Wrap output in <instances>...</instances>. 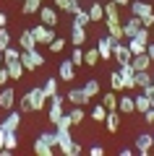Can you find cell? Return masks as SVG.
<instances>
[{
  "label": "cell",
  "instance_id": "cell-27",
  "mask_svg": "<svg viewBox=\"0 0 154 156\" xmlns=\"http://www.w3.org/2000/svg\"><path fill=\"white\" fill-rule=\"evenodd\" d=\"M55 151H58V148L47 146V143H44L42 138H37V140H34V154H37V156H52Z\"/></svg>",
  "mask_w": 154,
  "mask_h": 156
},
{
  "label": "cell",
  "instance_id": "cell-53",
  "mask_svg": "<svg viewBox=\"0 0 154 156\" xmlns=\"http://www.w3.org/2000/svg\"><path fill=\"white\" fill-rule=\"evenodd\" d=\"M149 31H152V39H154V26H152V29H149Z\"/></svg>",
  "mask_w": 154,
  "mask_h": 156
},
{
  "label": "cell",
  "instance_id": "cell-33",
  "mask_svg": "<svg viewBox=\"0 0 154 156\" xmlns=\"http://www.w3.org/2000/svg\"><path fill=\"white\" fill-rule=\"evenodd\" d=\"M42 91H44V96H52V94H58V78H47L44 81V86H42Z\"/></svg>",
  "mask_w": 154,
  "mask_h": 156
},
{
  "label": "cell",
  "instance_id": "cell-8",
  "mask_svg": "<svg viewBox=\"0 0 154 156\" xmlns=\"http://www.w3.org/2000/svg\"><path fill=\"white\" fill-rule=\"evenodd\" d=\"M66 99L71 101V104H76V107H86L89 101H92V96H89L84 89H71V91L66 94Z\"/></svg>",
  "mask_w": 154,
  "mask_h": 156
},
{
  "label": "cell",
  "instance_id": "cell-51",
  "mask_svg": "<svg viewBox=\"0 0 154 156\" xmlns=\"http://www.w3.org/2000/svg\"><path fill=\"white\" fill-rule=\"evenodd\" d=\"M3 26H8V16H6V13H0V29H3Z\"/></svg>",
  "mask_w": 154,
  "mask_h": 156
},
{
  "label": "cell",
  "instance_id": "cell-44",
  "mask_svg": "<svg viewBox=\"0 0 154 156\" xmlns=\"http://www.w3.org/2000/svg\"><path fill=\"white\" fill-rule=\"evenodd\" d=\"M8 81H11V76H8V68L3 65V68H0V89H3V86H8Z\"/></svg>",
  "mask_w": 154,
  "mask_h": 156
},
{
  "label": "cell",
  "instance_id": "cell-23",
  "mask_svg": "<svg viewBox=\"0 0 154 156\" xmlns=\"http://www.w3.org/2000/svg\"><path fill=\"white\" fill-rule=\"evenodd\" d=\"M126 44H128V50H131V55H141V52H146V42H141V39H136V37H128Z\"/></svg>",
  "mask_w": 154,
  "mask_h": 156
},
{
  "label": "cell",
  "instance_id": "cell-14",
  "mask_svg": "<svg viewBox=\"0 0 154 156\" xmlns=\"http://www.w3.org/2000/svg\"><path fill=\"white\" fill-rule=\"evenodd\" d=\"M0 125H3V130H8V133H13V130L18 133V128H21V112H11Z\"/></svg>",
  "mask_w": 154,
  "mask_h": 156
},
{
  "label": "cell",
  "instance_id": "cell-32",
  "mask_svg": "<svg viewBox=\"0 0 154 156\" xmlns=\"http://www.w3.org/2000/svg\"><path fill=\"white\" fill-rule=\"evenodd\" d=\"M97 62H99V52H97V47H92V50L84 52V65L92 68V65H97Z\"/></svg>",
  "mask_w": 154,
  "mask_h": 156
},
{
  "label": "cell",
  "instance_id": "cell-26",
  "mask_svg": "<svg viewBox=\"0 0 154 156\" xmlns=\"http://www.w3.org/2000/svg\"><path fill=\"white\" fill-rule=\"evenodd\" d=\"M18 57H21V47H13V44H8L6 50H3V65H8V62L18 60Z\"/></svg>",
  "mask_w": 154,
  "mask_h": 156
},
{
  "label": "cell",
  "instance_id": "cell-43",
  "mask_svg": "<svg viewBox=\"0 0 154 156\" xmlns=\"http://www.w3.org/2000/svg\"><path fill=\"white\" fill-rule=\"evenodd\" d=\"M71 5H73V0H55V8L63 13H71Z\"/></svg>",
  "mask_w": 154,
  "mask_h": 156
},
{
  "label": "cell",
  "instance_id": "cell-42",
  "mask_svg": "<svg viewBox=\"0 0 154 156\" xmlns=\"http://www.w3.org/2000/svg\"><path fill=\"white\" fill-rule=\"evenodd\" d=\"M50 50H52V52H63V47H66V37H55V39H52V42H50Z\"/></svg>",
  "mask_w": 154,
  "mask_h": 156
},
{
  "label": "cell",
  "instance_id": "cell-3",
  "mask_svg": "<svg viewBox=\"0 0 154 156\" xmlns=\"http://www.w3.org/2000/svg\"><path fill=\"white\" fill-rule=\"evenodd\" d=\"M32 34H34V39H37V44H50V42L58 37L55 29H52V26H44V23H37V26L32 29Z\"/></svg>",
  "mask_w": 154,
  "mask_h": 156
},
{
  "label": "cell",
  "instance_id": "cell-10",
  "mask_svg": "<svg viewBox=\"0 0 154 156\" xmlns=\"http://www.w3.org/2000/svg\"><path fill=\"white\" fill-rule=\"evenodd\" d=\"M97 52H99V60H110L112 57V39L107 34H102L97 42Z\"/></svg>",
  "mask_w": 154,
  "mask_h": 156
},
{
  "label": "cell",
  "instance_id": "cell-4",
  "mask_svg": "<svg viewBox=\"0 0 154 156\" xmlns=\"http://www.w3.org/2000/svg\"><path fill=\"white\" fill-rule=\"evenodd\" d=\"M123 34H126V39L128 37H136V34H138V29H141L144 26V23H141V18H138V16H133V13H128V16H123Z\"/></svg>",
  "mask_w": 154,
  "mask_h": 156
},
{
  "label": "cell",
  "instance_id": "cell-29",
  "mask_svg": "<svg viewBox=\"0 0 154 156\" xmlns=\"http://www.w3.org/2000/svg\"><path fill=\"white\" fill-rule=\"evenodd\" d=\"M133 83H136V89L149 86V83H152V73H149V70H136V76H133Z\"/></svg>",
  "mask_w": 154,
  "mask_h": 156
},
{
  "label": "cell",
  "instance_id": "cell-16",
  "mask_svg": "<svg viewBox=\"0 0 154 156\" xmlns=\"http://www.w3.org/2000/svg\"><path fill=\"white\" fill-rule=\"evenodd\" d=\"M58 76H60L63 81H73V78H76V65L71 62V57L60 62V68H58Z\"/></svg>",
  "mask_w": 154,
  "mask_h": 156
},
{
  "label": "cell",
  "instance_id": "cell-30",
  "mask_svg": "<svg viewBox=\"0 0 154 156\" xmlns=\"http://www.w3.org/2000/svg\"><path fill=\"white\" fill-rule=\"evenodd\" d=\"M3 148L11 151V154L18 148V135H16V130H13V133H8V130H6V146H3ZM3 148H0V151H3Z\"/></svg>",
  "mask_w": 154,
  "mask_h": 156
},
{
  "label": "cell",
  "instance_id": "cell-9",
  "mask_svg": "<svg viewBox=\"0 0 154 156\" xmlns=\"http://www.w3.org/2000/svg\"><path fill=\"white\" fill-rule=\"evenodd\" d=\"M118 73L123 76V86H126V91H133V89H136V83H133V76H136V70H133L131 62H123Z\"/></svg>",
  "mask_w": 154,
  "mask_h": 156
},
{
  "label": "cell",
  "instance_id": "cell-34",
  "mask_svg": "<svg viewBox=\"0 0 154 156\" xmlns=\"http://www.w3.org/2000/svg\"><path fill=\"white\" fill-rule=\"evenodd\" d=\"M81 89L86 91L89 96H97V94H99V81H97V78H89V81L81 86Z\"/></svg>",
  "mask_w": 154,
  "mask_h": 156
},
{
  "label": "cell",
  "instance_id": "cell-52",
  "mask_svg": "<svg viewBox=\"0 0 154 156\" xmlns=\"http://www.w3.org/2000/svg\"><path fill=\"white\" fill-rule=\"evenodd\" d=\"M0 68H3V52H0Z\"/></svg>",
  "mask_w": 154,
  "mask_h": 156
},
{
  "label": "cell",
  "instance_id": "cell-40",
  "mask_svg": "<svg viewBox=\"0 0 154 156\" xmlns=\"http://www.w3.org/2000/svg\"><path fill=\"white\" fill-rule=\"evenodd\" d=\"M71 62H73L76 68L84 65V50H81V47H73V52H71Z\"/></svg>",
  "mask_w": 154,
  "mask_h": 156
},
{
  "label": "cell",
  "instance_id": "cell-11",
  "mask_svg": "<svg viewBox=\"0 0 154 156\" xmlns=\"http://www.w3.org/2000/svg\"><path fill=\"white\" fill-rule=\"evenodd\" d=\"M13 104H16V91L11 86H3L0 89V109H13Z\"/></svg>",
  "mask_w": 154,
  "mask_h": 156
},
{
  "label": "cell",
  "instance_id": "cell-49",
  "mask_svg": "<svg viewBox=\"0 0 154 156\" xmlns=\"http://www.w3.org/2000/svg\"><path fill=\"white\" fill-rule=\"evenodd\" d=\"M118 8H123V11H128V5H131V0H112Z\"/></svg>",
  "mask_w": 154,
  "mask_h": 156
},
{
  "label": "cell",
  "instance_id": "cell-20",
  "mask_svg": "<svg viewBox=\"0 0 154 156\" xmlns=\"http://www.w3.org/2000/svg\"><path fill=\"white\" fill-rule=\"evenodd\" d=\"M128 11H131L133 16H138V18H141V16H146V13H152L154 8L149 5V3H141V0H131V5H128Z\"/></svg>",
  "mask_w": 154,
  "mask_h": 156
},
{
  "label": "cell",
  "instance_id": "cell-7",
  "mask_svg": "<svg viewBox=\"0 0 154 156\" xmlns=\"http://www.w3.org/2000/svg\"><path fill=\"white\" fill-rule=\"evenodd\" d=\"M112 57H115L120 65H123V62H131L133 55H131V50H128V44L123 42V39H120V42H112Z\"/></svg>",
  "mask_w": 154,
  "mask_h": 156
},
{
  "label": "cell",
  "instance_id": "cell-12",
  "mask_svg": "<svg viewBox=\"0 0 154 156\" xmlns=\"http://www.w3.org/2000/svg\"><path fill=\"white\" fill-rule=\"evenodd\" d=\"M152 148H154V135L144 133V135H138V138H136V154L146 156V154H149Z\"/></svg>",
  "mask_w": 154,
  "mask_h": 156
},
{
  "label": "cell",
  "instance_id": "cell-39",
  "mask_svg": "<svg viewBox=\"0 0 154 156\" xmlns=\"http://www.w3.org/2000/svg\"><path fill=\"white\" fill-rule=\"evenodd\" d=\"M105 117H107V109H105L102 104H97V107L92 109V120H94V122H105Z\"/></svg>",
  "mask_w": 154,
  "mask_h": 156
},
{
  "label": "cell",
  "instance_id": "cell-46",
  "mask_svg": "<svg viewBox=\"0 0 154 156\" xmlns=\"http://www.w3.org/2000/svg\"><path fill=\"white\" fill-rule=\"evenodd\" d=\"M141 94H146L149 99H154V83H149V86H144V89H141Z\"/></svg>",
  "mask_w": 154,
  "mask_h": 156
},
{
  "label": "cell",
  "instance_id": "cell-35",
  "mask_svg": "<svg viewBox=\"0 0 154 156\" xmlns=\"http://www.w3.org/2000/svg\"><path fill=\"white\" fill-rule=\"evenodd\" d=\"M110 86H112V91H126V86H123V76L120 73H110Z\"/></svg>",
  "mask_w": 154,
  "mask_h": 156
},
{
  "label": "cell",
  "instance_id": "cell-41",
  "mask_svg": "<svg viewBox=\"0 0 154 156\" xmlns=\"http://www.w3.org/2000/svg\"><path fill=\"white\" fill-rule=\"evenodd\" d=\"M8 44H13V42H11V31H8V29L3 26V29H0V52L6 50Z\"/></svg>",
  "mask_w": 154,
  "mask_h": 156
},
{
  "label": "cell",
  "instance_id": "cell-5",
  "mask_svg": "<svg viewBox=\"0 0 154 156\" xmlns=\"http://www.w3.org/2000/svg\"><path fill=\"white\" fill-rule=\"evenodd\" d=\"M37 13H39V23H44V26H52V29L58 26V8L44 5V3H42V8H39Z\"/></svg>",
  "mask_w": 154,
  "mask_h": 156
},
{
  "label": "cell",
  "instance_id": "cell-17",
  "mask_svg": "<svg viewBox=\"0 0 154 156\" xmlns=\"http://www.w3.org/2000/svg\"><path fill=\"white\" fill-rule=\"evenodd\" d=\"M131 65H133V70H152L154 62L149 60L146 52H141V55H133V57H131Z\"/></svg>",
  "mask_w": 154,
  "mask_h": 156
},
{
  "label": "cell",
  "instance_id": "cell-28",
  "mask_svg": "<svg viewBox=\"0 0 154 156\" xmlns=\"http://www.w3.org/2000/svg\"><path fill=\"white\" fill-rule=\"evenodd\" d=\"M133 107H136V112L138 115H144V112L152 107V99H149L146 94H138V96H133Z\"/></svg>",
  "mask_w": 154,
  "mask_h": 156
},
{
  "label": "cell",
  "instance_id": "cell-36",
  "mask_svg": "<svg viewBox=\"0 0 154 156\" xmlns=\"http://www.w3.org/2000/svg\"><path fill=\"white\" fill-rule=\"evenodd\" d=\"M102 107H105V109H118V91H110V94H105V101H102Z\"/></svg>",
  "mask_w": 154,
  "mask_h": 156
},
{
  "label": "cell",
  "instance_id": "cell-38",
  "mask_svg": "<svg viewBox=\"0 0 154 156\" xmlns=\"http://www.w3.org/2000/svg\"><path fill=\"white\" fill-rule=\"evenodd\" d=\"M86 23H92V18H89L86 11H78L76 16H73V26H84V29H86Z\"/></svg>",
  "mask_w": 154,
  "mask_h": 156
},
{
  "label": "cell",
  "instance_id": "cell-6",
  "mask_svg": "<svg viewBox=\"0 0 154 156\" xmlns=\"http://www.w3.org/2000/svg\"><path fill=\"white\" fill-rule=\"evenodd\" d=\"M105 34L112 39V42H120V39H126V34H123V23L115 21V18H105Z\"/></svg>",
  "mask_w": 154,
  "mask_h": 156
},
{
  "label": "cell",
  "instance_id": "cell-18",
  "mask_svg": "<svg viewBox=\"0 0 154 156\" xmlns=\"http://www.w3.org/2000/svg\"><path fill=\"white\" fill-rule=\"evenodd\" d=\"M102 8H105V18H115V21H123V16H126V11H123V8H118L112 0L102 3Z\"/></svg>",
  "mask_w": 154,
  "mask_h": 156
},
{
  "label": "cell",
  "instance_id": "cell-45",
  "mask_svg": "<svg viewBox=\"0 0 154 156\" xmlns=\"http://www.w3.org/2000/svg\"><path fill=\"white\" fill-rule=\"evenodd\" d=\"M141 23H144L146 29H152V26H154V11L146 13V16H141Z\"/></svg>",
  "mask_w": 154,
  "mask_h": 156
},
{
  "label": "cell",
  "instance_id": "cell-54",
  "mask_svg": "<svg viewBox=\"0 0 154 156\" xmlns=\"http://www.w3.org/2000/svg\"><path fill=\"white\" fill-rule=\"evenodd\" d=\"M152 83H154V73H152Z\"/></svg>",
  "mask_w": 154,
  "mask_h": 156
},
{
  "label": "cell",
  "instance_id": "cell-48",
  "mask_svg": "<svg viewBox=\"0 0 154 156\" xmlns=\"http://www.w3.org/2000/svg\"><path fill=\"white\" fill-rule=\"evenodd\" d=\"M146 55H149V60L154 62V39H152V42L146 44Z\"/></svg>",
  "mask_w": 154,
  "mask_h": 156
},
{
  "label": "cell",
  "instance_id": "cell-1",
  "mask_svg": "<svg viewBox=\"0 0 154 156\" xmlns=\"http://www.w3.org/2000/svg\"><path fill=\"white\" fill-rule=\"evenodd\" d=\"M44 101H47V96H44L42 86L29 89L26 94L21 96V115H29V112H42V109H44Z\"/></svg>",
  "mask_w": 154,
  "mask_h": 156
},
{
  "label": "cell",
  "instance_id": "cell-55",
  "mask_svg": "<svg viewBox=\"0 0 154 156\" xmlns=\"http://www.w3.org/2000/svg\"><path fill=\"white\" fill-rule=\"evenodd\" d=\"M152 109H154V99H152Z\"/></svg>",
  "mask_w": 154,
  "mask_h": 156
},
{
  "label": "cell",
  "instance_id": "cell-15",
  "mask_svg": "<svg viewBox=\"0 0 154 156\" xmlns=\"http://www.w3.org/2000/svg\"><path fill=\"white\" fill-rule=\"evenodd\" d=\"M105 128H107V133H118V128H120V112L118 109H107Z\"/></svg>",
  "mask_w": 154,
  "mask_h": 156
},
{
  "label": "cell",
  "instance_id": "cell-47",
  "mask_svg": "<svg viewBox=\"0 0 154 156\" xmlns=\"http://www.w3.org/2000/svg\"><path fill=\"white\" fill-rule=\"evenodd\" d=\"M89 154H92V156H102V154H105V148H102V146H92Z\"/></svg>",
  "mask_w": 154,
  "mask_h": 156
},
{
  "label": "cell",
  "instance_id": "cell-56",
  "mask_svg": "<svg viewBox=\"0 0 154 156\" xmlns=\"http://www.w3.org/2000/svg\"><path fill=\"white\" fill-rule=\"evenodd\" d=\"M42 3H44V0H42Z\"/></svg>",
  "mask_w": 154,
  "mask_h": 156
},
{
  "label": "cell",
  "instance_id": "cell-37",
  "mask_svg": "<svg viewBox=\"0 0 154 156\" xmlns=\"http://www.w3.org/2000/svg\"><path fill=\"white\" fill-rule=\"evenodd\" d=\"M39 138H42L47 146H52V148H58V140H60V138H58V133H52V130H44Z\"/></svg>",
  "mask_w": 154,
  "mask_h": 156
},
{
  "label": "cell",
  "instance_id": "cell-19",
  "mask_svg": "<svg viewBox=\"0 0 154 156\" xmlns=\"http://www.w3.org/2000/svg\"><path fill=\"white\" fill-rule=\"evenodd\" d=\"M118 112H120V115H133V112H136V107H133V96H128L126 91H123V96L118 99Z\"/></svg>",
  "mask_w": 154,
  "mask_h": 156
},
{
  "label": "cell",
  "instance_id": "cell-22",
  "mask_svg": "<svg viewBox=\"0 0 154 156\" xmlns=\"http://www.w3.org/2000/svg\"><path fill=\"white\" fill-rule=\"evenodd\" d=\"M84 42H86V29L84 26H71V44L84 47Z\"/></svg>",
  "mask_w": 154,
  "mask_h": 156
},
{
  "label": "cell",
  "instance_id": "cell-50",
  "mask_svg": "<svg viewBox=\"0 0 154 156\" xmlns=\"http://www.w3.org/2000/svg\"><path fill=\"white\" fill-rule=\"evenodd\" d=\"M6 146V130H3V125H0V148Z\"/></svg>",
  "mask_w": 154,
  "mask_h": 156
},
{
  "label": "cell",
  "instance_id": "cell-21",
  "mask_svg": "<svg viewBox=\"0 0 154 156\" xmlns=\"http://www.w3.org/2000/svg\"><path fill=\"white\" fill-rule=\"evenodd\" d=\"M8 76H11V81H21L24 78V73H26V68L21 65V60H13V62H8Z\"/></svg>",
  "mask_w": 154,
  "mask_h": 156
},
{
  "label": "cell",
  "instance_id": "cell-24",
  "mask_svg": "<svg viewBox=\"0 0 154 156\" xmlns=\"http://www.w3.org/2000/svg\"><path fill=\"white\" fill-rule=\"evenodd\" d=\"M42 8V0H21V13L24 16H34Z\"/></svg>",
  "mask_w": 154,
  "mask_h": 156
},
{
  "label": "cell",
  "instance_id": "cell-31",
  "mask_svg": "<svg viewBox=\"0 0 154 156\" xmlns=\"http://www.w3.org/2000/svg\"><path fill=\"white\" fill-rule=\"evenodd\" d=\"M68 117H71V125H73V128L81 125V122H84V107H76V104H73V109L68 112Z\"/></svg>",
  "mask_w": 154,
  "mask_h": 156
},
{
  "label": "cell",
  "instance_id": "cell-13",
  "mask_svg": "<svg viewBox=\"0 0 154 156\" xmlns=\"http://www.w3.org/2000/svg\"><path fill=\"white\" fill-rule=\"evenodd\" d=\"M18 47H21V50H37V39H34L32 29H24V31L18 34Z\"/></svg>",
  "mask_w": 154,
  "mask_h": 156
},
{
  "label": "cell",
  "instance_id": "cell-25",
  "mask_svg": "<svg viewBox=\"0 0 154 156\" xmlns=\"http://www.w3.org/2000/svg\"><path fill=\"white\" fill-rule=\"evenodd\" d=\"M89 18H92L94 23H99V21H105V8H102V3H92L89 5Z\"/></svg>",
  "mask_w": 154,
  "mask_h": 156
},
{
  "label": "cell",
  "instance_id": "cell-2",
  "mask_svg": "<svg viewBox=\"0 0 154 156\" xmlns=\"http://www.w3.org/2000/svg\"><path fill=\"white\" fill-rule=\"evenodd\" d=\"M18 60H21V65L26 68L29 73L37 70V68H42L44 62H47V60H44V55H42L39 50H21V57H18Z\"/></svg>",
  "mask_w": 154,
  "mask_h": 156
}]
</instances>
